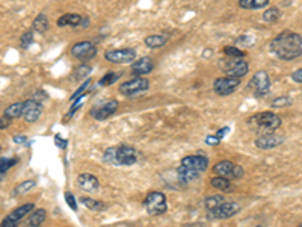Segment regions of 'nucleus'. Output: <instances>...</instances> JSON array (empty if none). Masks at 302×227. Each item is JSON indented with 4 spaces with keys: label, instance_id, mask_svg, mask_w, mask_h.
Instances as JSON below:
<instances>
[{
    "label": "nucleus",
    "instance_id": "nucleus-1",
    "mask_svg": "<svg viewBox=\"0 0 302 227\" xmlns=\"http://www.w3.org/2000/svg\"><path fill=\"white\" fill-rule=\"evenodd\" d=\"M269 49L281 61H293L302 56V36L290 30L281 32L271 41Z\"/></svg>",
    "mask_w": 302,
    "mask_h": 227
},
{
    "label": "nucleus",
    "instance_id": "nucleus-2",
    "mask_svg": "<svg viewBox=\"0 0 302 227\" xmlns=\"http://www.w3.org/2000/svg\"><path fill=\"white\" fill-rule=\"evenodd\" d=\"M249 124L254 127V130H258L261 134H271L281 126V118L274 112H260L255 113L249 120Z\"/></svg>",
    "mask_w": 302,
    "mask_h": 227
},
{
    "label": "nucleus",
    "instance_id": "nucleus-3",
    "mask_svg": "<svg viewBox=\"0 0 302 227\" xmlns=\"http://www.w3.org/2000/svg\"><path fill=\"white\" fill-rule=\"evenodd\" d=\"M220 70L230 78H244L249 70V65L244 58H227L219 62Z\"/></svg>",
    "mask_w": 302,
    "mask_h": 227
},
{
    "label": "nucleus",
    "instance_id": "nucleus-4",
    "mask_svg": "<svg viewBox=\"0 0 302 227\" xmlns=\"http://www.w3.org/2000/svg\"><path fill=\"white\" fill-rule=\"evenodd\" d=\"M144 204H145L147 212L151 214V215H162V214H165L166 209H168L166 196L164 193H159V191L150 193L144 200Z\"/></svg>",
    "mask_w": 302,
    "mask_h": 227
},
{
    "label": "nucleus",
    "instance_id": "nucleus-5",
    "mask_svg": "<svg viewBox=\"0 0 302 227\" xmlns=\"http://www.w3.org/2000/svg\"><path fill=\"white\" fill-rule=\"evenodd\" d=\"M248 88L254 92L255 97H261V96H265V94H268V92H269V88H271L269 74H268L265 70L257 71V73L251 78V81H249V84H248Z\"/></svg>",
    "mask_w": 302,
    "mask_h": 227
},
{
    "label": "nucleus",
    "instance_id": "nucleus-6",
    "mask_svg": "<svg viewBox=\"0 0 302 227\" xmlns=\"http://www.w3.org/2000/svg\"><path fill=\"white\" fill-rule=\"evenodd\" d=\"M213 173L218 174V176H222V177H227L230 180L233 179H240L244 177L245 171L240 165L237 164H233L231 161H220L218 162L215 167H213Z\"/></svg>",
    "mask_w": 302,
    "mask_h": 227
},
{
    "label": "nucleus",
    "instance_id": "nucleus-7",
    "mask_svg": "<svg viewBox=\"0 0 302 227\" xmlns=\"http://www.w3.org/2000/svg\"><path fill=\"white\" fill-rule=\"evenodd\" d=\"M150 88V81L145 79V78H140L137 76L132 81H127L124 84L119 85V92L124 94V96H135V94H139L142 91H147Z\"/></svg>",
    "mask_w": 302,
    "mask_h": 227
},
{
    "label": "nucleus",
    "instance_id": "nucleus-8",
    "mask_svg": "<svg viewBox=\"0 0 302 227\" xmlns=\"http://www.w3.org/2000/svg\"><path fill=\"white\" fill-rule=\"evenodd\" d=\"M71 55L79 61H89L97 55V47L91 41H80L71 47Z\"/></svg>",
    "mask_w": 302,
    "mask_h": 227
},
{
    "label": "nucleus",
    "instance_id": "nucleus-9",
    "mask_svg": "<svg viewBox=\"0 0 302 227\" xmlns=\"http://www.w3.org/2000/svg\"><path fill=\"white\" fill-rule=\"evenodd\" d=\"M105 58L112 64H129L136 58V52L133 49H115L108 50Z\"/></svg>",
    "mask_w": 302,
    "mask_h": 227
},
{
    "label": "nucleus",
    "instance_id": "nucleus-10",
    "mask_svg": "<svg viewBox=\"0 0 302 227\" xmlns=\"http://www.w3.org/2000/svg\"><path fill=\"white\" fill-rule=\"evenodd\" d=\"M239 85H240L239 78H230V76H227V78L216 79L215 84H213V89L219 96H230V94H233L236 91V88Z\"/></svg>",
    "mask_w": 302,
    "mask_h": 227
},
{
    "label": "nucleus",
    "instance_id": "nucleus-11",
    "mask_svg": "<svg viewBox=\"0 0 302 227\" xmlns=\"http://www.w3.org/2000/svg\"><path fill=\"white\" fill-rule=\"evenodd\" d=\"M239 211H240V206H239L237 203L224 201V203L219 204L216 209L209 211V212H210V217H212V218H216V220H227V218L234 217Z\"/></svg>",
    "mask_w": 302,
    "mask_h": 227
},
{
    "label": "nucleus",
    "instance_id": "nucleus-12",
    "mask_svg": "<svg viewBox=\"0 0 302 227\" xmlns=\"http://www.w3.org/2000/svg\"><path fill=\"white\" fill-rule=\"evenodd\" d=\"M116 159H118V165H126L130 167L137 162V152L136 148L130 147V145H121L116 148Z\"/></svg>",
    "mask_w": 302,
    "mask_h": 227
},
{
    "label": "nucleus",
    "instance_id": "nucleus-13",
    "mask_svg": "<svg viewBox=\"0 0 302 227\" xmlns=\"http://www.w3.org/2000/svg\"><path fill=\"white\" fill-rule=\"evenodd\" d=\"M33 211V204L32 203H28V204H23L20 207H17L15 211H12L3 221H2V226H15L20 220H23L28 214H30Z\"/></svg>",
    "mask_w": 302,
    "mask_h": 227
},
{
    "label": "nucleus",
    "instance_id": "nucleus-14",
    "mask_svg": "<svg viewBox=\"0 0 302 227\" xmlns=\"http://www.w3.org/2000/svg\"><path fill=\"white\" fill-rule=\"evenodd\" d=\"M284 142V137L276 135L274 132L271 134H261L257 140H255V147L261 148V150H271L278 145H281Z\"/></svg>",
    "mask_w": 302,
    "mask_h": 227
},
{
    "label": "nucleus",
    "instance_id": "nucleus-15",
    "mask_svg": "<svg viewBox=\"0 0 302 227\" xmlns=\"http://www.w3.org/2000/svg\"><path fill=\"white\" fill-rule=\"evenodd\" d=\"M43 112V105L33 99H29L23 103V118L28 123H35Z\"/></svg>",
    "mask_w": 302,
    "mask_h": 227
},
{
    "label": "nucleus",
    "instance_id": "nucleus-16",
    "mask_svg": "<svg viewBox=\"0 0 302 227\" xmlns=\"http://www.w3.org/2000/svg\"><path fill=\"white\" fill-rule=\"evenodd\" d=\"M116 109H118V102L116 100H109V102H106L103 105L94 106L92 111H91V115L95 120H106V118H109L110 115H113V113L116 112Z\"/></svg>",
    "mask_w": 302,
    "mask_h": 227
},
{
    "label": "nucleus",
    "instance_id": "nucleus-17",
    "mask_svg": "<svg viewBox=\"0 0 302 227\" xmlns=\"http://www.w3.org/2000/svg\"><path fill=\"white\" fill-rule=\"evenodd\" d=\"M182 165L186 167V168H191V170L199 171H206L209 168V159L203 155H193V156H186L182 159Z\"/></svg>",
    "mask_w": 302,
    "mask_h": 227
},
{
    "label": "nucleus",
    "instance_id": "nucleus-18",
    "mask_svg": "<svg viewBox=\"0 0 302 227\" xmlns=\"http://www.w3.org/2000/svg\"><path fill=\"white\" fill-rule=\"evenodd\" d=\"M77 183H79L80 190L86 191V193H94V191H97L98 186H100L98 179H97L95 176L89 174V173H83V174H80L79 179H77Z\"/></svg>",
    "mask_w": 302,
    "mask_h": 227
},
{
    "label": "nucleus",
    "instance_id": "nucleus-19",
    "mask_svg": "<svg viewBox=\"0 0 302 227\" xmlns=\"http://www.w3.org/2000/svg\"><path fill=\"white\" fill-rule=\"evenodd\" d=\"M151 70H153V61L148 56L139 58L136 62L132 65V71H133L136 76L148 74V73H151Z\"/></svg>",
    "mask_w": 302,
    "mask_h": 227
},
{
    "label": "nucleus",
    "instance_id": "nucleus-20",
    "mask_svg": "<svg viewBox=\"0 0 302 227\" xmlns=\"http://www.w3.org/2000/svg\"><path fill=\"white\" fill-rule=\"evenodd\" d=\"M82 22L83 18L77 14H65L57 20V26H73V28H76V26L82 25Z\"/></svg>",
    "mask_w": 302,
    "mask_h": 227
},
{
    "label": "nucleus",
    "instance_id": "nucleus-21",
    "mask_svg": "<svg viewBox=\"0 0 302 227\" xmlns=\"http://www.w3.org/2000/svg\"><path fill=\"white\" fill-rule=\"evenodd\" d=\"M212 186L216 188V190H219L222 193H231L234 190L233 185H231V182H230V179L222 177V176H218V177H213L212 179Z\"/></svg>",
    "mask_w": 302,
    "mask_h": 227
},
{
    "label": "nucleus",
    "instance_id": "nucleus-22",
    "mask_svg": "<svg viewBox=\"0 0 302 227\" xmlns=\"http://www.w3.org/2000/svg\"><path fill=\"white\" fill-rule=\"evenodd\" d=\"M166 43H168V36H165V35H150V36L145 38V44H147V47H150V49L164 47Z\"/></svg>",
    "mask_w": 302,
    "mask_h": 227
},
{
    "label": "nucleus",
    "instance_id": "nucleus-23",
    "mask_svg": "<svg viewBox=\"0 0 302 227\" xmlns=\"http://www.w3.org/2000/svg\"><path fill=\"white\" fill-rule=\"evenodd\" d=\"M177 174H178V177H180L183 182H188V183H189V182H193V180H196V179L199 177V171L186 168V167H183V165H180V167H178Z\"/></svg>",
    "mask_w": 302,
    "mask_h": 227
},
{
    "label": "nucleus",
    "instance_id": "nucleus-24",
    "mask_svg": "<svg viewBox=\"0 0 302 227\" xmlns=\"http://www.w3.org/2000/svg\"><path fill=\"white\" fill-rule=\"evenodd\" d=\"M80 203H82L83 206H86L88 209H91V211H97V212H100V211H105V209H106V204H105L103 201L91 199V197H82V199H80Z\"/></svg>",
    "mask_w": 302,
    "mask_h": 227
},
{
    "label": "nucleus",
    "instance_id": "nucleus-25",
    "mask_svg": "<svg viewBox=\"0 0 302 227\" xmlns=\"http://www.w3.org/2000/svg\"><path fill=\"white\" fill-rule=\"evenodd\" d=\"M269 5V0H239V6L244 9H260Z\"/></svg>",
    "mask_w": 302,
    "mask_h": 227
},
{
    "label": "nucleus",
    "instance_id": "nucleus-26",
    "mask_svg": "<svg viewBox=\"0 0 302 227\" xmlns=\"http://www.w3.org/2000/svg\"><path fill=\"white\" fill-rule=\"evenodd\" d=\"M5 117L14 120V118H18V117H23V103L18 102V103H12L6 108L5 111Z\"/></svg>",
    "mask_w": 302,
    "mask_h": 227
},
{
    "label": "nucleus",
    "instance_id": "nucleus-27",
    "mask_svg": "<svg viewBox=\"0 0 302 227\" xmlns=\"http://www.w3.org/2000/svg\"><path fill=\"white\" fill-rule=\"evenodd\" d=\"M47 29H49V20H47V17L44 14L36 15V18L33 20V30L35 32H39V33H44Z\"/></svg>",
    "mask_w": 302,
    "mask_h": 227
},
{
    "label": "nucleus",
    "instance_id": "nucleus-28",
    "mask_svg": "<svg viewBox=\"0 0 302 227\" xmlns=\"http://www.w3.org/2000/svg\"><path fill=\"white\" fill-rule=\"evenodd\" d=\"M44 220H46V211H44V209H38V211H35V212L30 215L29 224L33 227L41 226V224L44 223Z\"/></svg>",
    "mask_w": 302,
    "mask_h": 227
},
{
    "label": "nucleus",
    "instance_id": "nucleus-29",
    "mask_svg": "<svg viewBox=\"0 0 302 227\" xmlns=\"http://www.w3.org/2000/svg\"><path fill=\"white\" fill-rule=\"evenodd\" d=\"M279 17H281V11H279L278 8H269V9H266L265 14H263V20L268 22V23H274V22H276V20L279 18Z\"/></svg>",
    "mask_w": 302,
    "mask_h": 227
},
{
    "label": "nucleus",
    "instance_id": "nucleus-30",
    "mask_svg": "<svg viewBox=\"0 0 302 227\" xmlns=\"http://www.w3.org/2000/svg\"><path fill=\"white\" fill-rule=\"evenodd\" d=\"M103 161L109 165H118V159H116V148L109 147L105 153H103Z\"/></svg>",
    "mask_w": 302,
    "mask_h": 227
},
{
    "label": "nucleus",
    "instance_id": "nucleus-31",
    "mask_svg": "<svg viewBox=\"0 0 302 227\" xmlns=\"http://www.w3.org/2000/svg\"><path fill=\"white\" fill-rule=\"evenodd\" d=\"M224 201H225L224 196H212V197H207V199H206L204 204H206V207H207L209 211H213V209H216L219 204H222Z\"/></svg>",
    "mask_w": 302,
    "mask_h": 227
},
{
    "label": "nucleus",
    "instance_id": "nucleus-32",
    "mask_svg": "<svg viewBox=\"0 0 302 227\" xmlns=\"http://www.w3.org/2000/svg\"><path fill=\"white\" fill-rule=\"evenodd\" d=\"M17 162H18L17 158H2L0 159V173L5 174L9 168H12Z\"/></svg>",
    "mask_w": 302,
    "mask_h": 227
},
{
    "label": "nucleus",
    "instance_id": "nucleus-33",
    "mask_svg": "<svg viewBox=\"0 0 302 227\" xmlns=\"http://www.w3.org/2000/svg\"><path fill=\"white\" fill-rule=\"evenodd\" d=\"M121 78V73H108L106 76L102 78V81L98 82L100 86H109L112 84H115V81H118Z\"/></svg>",
    "mask_w": 302,
    "mask_h": 227
},
{
    "label": "nucleus",
    "instance_id": "nucleus-34",
    "mask_svg": "<svg viewBox=\"0 0 302 227\" xmlns=\"http://www.w3.org/2000/svg\"><path fill=\"white\" fill-rule=\"evenodd\" d=\"M92 68L89 65H80L74 70L73 73V79H82V78H86L88 74H91Z\"/></svg>",
    "mask_w": 302,
    "mask_h": 227
},
{
    "label": "nucleus",
    "instance_id": "nucleus-35",
    "mask_svg": "<svg viewBox=\"0 0 302 227\" xmlns=\"http://www.w3.org/2000/svg\"><path fill=\"white\" fill-rule=\"evenodd\" d=\"M35 185H36L35 180H26V182L20 183V185L15 188V194H26V193H29V191L35 186Z\"/></svg>",
    "mask_w": 302,
    "mask_h": 227
},
{
    "label": "nucleus",
    "instance_id": "nucleus-36",
    "mask_svg": "<svg viewBox=\"0 0 302 227\" xmlns=\"http://www.w3.org/2000/svg\"><path fill=\"white\" fill-rule=\"evenodd\" d=\"M32 43H33V30H26L20 38V46L22 49H28Z\"/></svg>",
    "mask_w": 302,
    "mask_h": 227
},
{
    "label": "nucleus",
    "instance_id": "nucleus-37",
    "mask_svg": "<svg viewBox=\"0 0 302 227\" xmlns=\"http://www.w3.org/2000/svg\"><path fill=\"white\" fill-rule=\"evenodd\" d=\"M289 105H292V99L287 96H281V97H276L272 100L274 108H283V106H289Z\"/></svg>",
    "mask_w": 302,
    "mask_h": 227
},
{
    "label": "nucleus",
    "instance_id": "nucleus-38",
    "mask_svg": "<svg viewBox=\"0 0 302 227\" xmlns=\"http://www.w3.org/2000/svg\"><path fill=\"white\" fill-rule=\"evenodd\" d=\"M224 53L230 58H244L245 56V53H244L242 50H239L236 46H234V47H231V46L225 47V49H224Z\"/></svg>",
    "mask_w": 302,
    "mask_h": 227
},
{
    "label": "nucleus",
    "instance_id": "nucleus-39",
    "mask_svg": "<svg viewBox=\"0 0 302 227\" xmlns=\"http://www.w3.org/2000/svg\"><path fill=\"white\" fill-rule=\"evenodd\" d=\"M252 38L251 36H247V35H244V36H239L237 40H236V46H242V47H249V46H252Z\"/></svg>",
    "mask_w": 302,
    "mask_h": 227
},
{
    "label": "nucleus",
    "instance_id": "nucleus-40",
    "mask_svg": "<svg viewBox=\"0 0 302 227\" xmlns=\"http://www.w3.org/2000/svg\"><path fill=\"white\" fill-rule=\"evenodd\" d=\"M89 84H91V81H89V79H86V81L83 82L82 85H80V86H79V88H77V91H76V92H74V94L71 96V100H74V99H77L79 96H83V94H85L83 91H85V89H86V88L89 86Z\"/></svg>",
    "mask_w": 302,
    "mask_h": 227
},
{
    "label": "nucleus",
    "instance_id": "nucleus-41",
    "mask_svg": "<svg viewBox=\"0 0 302 227\" xmlns=\"http://www.w3.org/2000/svg\"><path fill=\"white\" fill-rule=\"evenodd\" d=\"M65 200H67L68 206H70L73 211H77V203H76V199H74V196H73L71 193H67V194H65Z\"/></svg>",
    "mask_w": 302,
    "mask_h": 227
},
{
    "label": "nucleus",
    "instance_id": "nucleus-42",
    "mask_svg": "<svg viewBox=\"0 0 302 227\" xmlns=\"http://www.w3.org/2000/svg\"><path fill=\"white\" fill-rule=\"evenodd\" d=\"M30 99H33V100H36V102H39V103H43V100H46L47 99V92L46 91H36Z\"/></svg>",
    "mask_w": 302,
    "mask_h": 227
},
{
    "label": "nucleus",
    "instance_id": "nucleus-43",
    "mask_svg": "<svg viewBox=\"0 0 302 227\" xmlns=\"http://www.w3.org/2000/svg\"><path fill=\"white\" fill-rule=\"evenodd\" d=\"M292 79H293L295 82H298V84H302V68H299V70H296V71L292 73Z\"/></svg>",
    "mask_w": 302,
    "mask_h": 227
},
{
    "label": "nucleus",
    "instance_id": "nucleus-44",
    "mask_svg": "<svg viewBox=\"0 0 302 227\" xmlns=\"http://www.w3.org/2000/svg\"><path fill=\"white\" fill-rule=\"evenodd\" d=\"M55 142H56V145H57V147H61V148H67V144H68L65 140H62V137H61V135H56Z\"/></svg>",
    "mask_w": 302,
    "mask_h": 227
},
{
    "label": "nucleus",
    "instance_id": "nucleus-45",
    "mask_svg": "<svg viewBox=\"0 0 302 227\" xmlns=\"http://www.w3.org/2000/svg\"><path fill=\"white\" fill-rule=\"evenodd\" d=\"M9 124H11V118H8V117H2L0 118V130L6 129Z\"/></svg>",
    "mask_w": 302,
    "mask_h": 227
},
{
    "label": "nucleus",
    "instance_id": "nucleus-46",
    "mask_svg": "<svg viewBox=\"0 0 302 227\" xmlns=\"http://www.w3.org/2000/svg\"><path fill=\"white\" fill-rule=\"evenodd\" d=\"M206 142L209 144V145H218L220 142V138L216 135V137H207L206 138Z\"/></svg>",
    "mask_w": 302,
    "mask_h": 227
},
{
    "label": "nucleus",
    "instance_id": "nucleus-47",
    "mask_svg": "<svg viewBox=\"0 0 302 227\" xmlns=\"http://www.w3.org/2000/svg\"><path fill=\"white\" fill-rule=\"evenodd\" d=\"M14 141L17 142V144H18V142L22 144V142L26 141V137H14Z\"/></svg>",
    "mask_w": 302,
    "mask_h": 227
},
{
    "label": "nucleus",
    "instance_id": "nucleus-48",
    "mask_svg": "<svg viewBox=\"0 0 302 227\" xmlns=\"http://www.w3.org/2000/svg\"><path fill=\"white\" fill-rule=\"evenodd\" d=\"M227 132H228V127H224V129H220L219 132H218V137H219V138H222V137H224Z\"/></svg>",
    "mask_w": 302,
    "mask_h": 227
},
{
    "label": "nucleus",
    "instance_id": "nucleus-49",
    "mask_svg": "<svg viewBox=\"0 0 302 227\" xmlns=\"http://www.w3.org/2000/svg\"><path fill=\"white\" fill-rule=\"evenodd\" d=\"M2 177H3V174H2V173H0V180H2Z\"/></svg>",
    "mask_w": 302,
    "mask_h": 227
}]
</instances>
